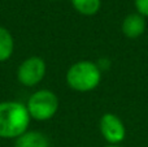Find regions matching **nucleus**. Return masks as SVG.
Wrapping results in <instances>:
<instances>
[{
  "label": "nucleus",
  "mask_w": 148,
  "mask_h": 147,
  "mask_svg": "<svg viewBox=\"0 0 148 147\" xmlns=\"http://www.w3.org/2000/svg\"><path fill=\"white\" fill-rule=\"evenodd\" d=\"M30 115L26 106L20 102H1L0 103V138L17 139L27 132Z\"/></svg>",
  "instance_id": "1"
},
{
  "label": "nucleus",
  "mask_w": 148,
  "mask_h": 147,
  "mask_svg": "<svg viewBox=\"0 0 148 147\" xmlns=\"http://www.w3.org/2000/svg\"><path fill=\"white\" fill-rule=\"evenodd\" d=\"M101 81V70L99 65L90 60H82L68 69L66 82L70 89L79 93H87L99 86Z\"/></svg>",
  "instance_id": "2"
},
{
  "label": "nucleus",
  "mask_w": 148,
  "mask_h": 147,
  "mask_svg": "<svg viewBox=\"0 0 148 147\" xmlns=\"http://www.w3.org/2000/svg\"><path fill=\"white\" fill-rule=\"evenodd\" d=\"M27 112L31 119L38 121H46L55 116L59 108V99L51 90L42 89L29 98L26 104Z\"/></svg>",
  "instance_id": "3"
},
{
  "label": "nucleus",
  "mask_w": 148,
  "mask_h": 147,
  "mask_svg": "<svg viewBox=\"0 0 148 147\" xmlns=\"http://www.w3.org/2000/svg\"><path fill=\"white\" fill-rule=\"evenodd\" d=\"M46 76V63L39 56H31L23 60L17 69V80L26 87L38 85Z\"/></svg>",
  "instance_id": "4"
},
{
  "label": "nucleus",
  "mask_w": 148,
  "mask_h": 147,
  "mask_svg": "<svg viewBox=\"0 0 148 147\" xmlns=\"http://www.w3.org/2000/svg\"><path fill=\"white\" fill-rule=\"evenodd\" d=\"M101 135L110 145H118L126 137V129L120 117L113 113H104L100 119Z\"/></svg>",
  "instance_id": "5"
},
{
  "label": "nucleus",
  "mask_w": 148,
  "mask_h": 147,
  "mask_svg": "<svg viewBox=\"0 0 148 147\" xmlns=\"http://www.w3.org/2000/svg\"><path fill=\"white\" fill-rule=\"evenodd\" d=\"M146 27H147L146 17L139 14L138 12L127 14L123 18L122 25H121V30H122L123 35H126L130 39L139 38L146 31Z\"/></svg>",
  "instance_id": "6"
},
{
  "label": "nucleus",
  "mask_w": 148,
  "mask_h": 147,
  "mask_svg": "<svg viewBox=\"0 0 148 147\" xmlns=\"http://www.w3.org/2000/svg\"><path fill=\"white\" fill-rule=\"evenodd\" d=\"M14 147H49V139L38 130L25 132L16 139Z\"/></svg>",
  "instance_id": "7"
},
{
  "label": "nucleus",
  "mask_w": 148,
  "mask_h": 147,
  "mask_svg": "<svg viewBox=\"0 0 148 147\" xmlns=\"http://www.w3.org/2000/svg\"><path fill=\"white\" fill-rule=\"evenodd\" d=\"M14 41L8 29L0 26V63L7 61L13 54Z\"/></svg>",
  "instance_id": "8"
},
{
  "label": "nucleus",
  "mask_w": 148,
  "mask_h": 147,
  "mask_svg": "<svg viewBox=\"0 0 148 147\" xmlns=\"http://www.w3.org/2000/svg\"><path fill=\"white\" fill-rule=\"evenodd\" d=\"M74 9L83 16H94L99 12L101 0H70Z\"/></svg>",
  "instance_id": "9"
},
{
  "label": "nucleus",
  "mask_w": 148,
  "mask_h": 147,
  "mask_svg": "<svg viewBox=\"0 0 148 147\" xmlns=\"http://www.w3.org/2000/svg\"><path fill=\"white\" fill-rule=\"evenodd\" d=\"M134 4L139 14L148 17V0H134Z\"/></svg>",
  "instance_id": "10"
},
{
  "label": "nucleus",
  "mask_w": 148,
  "mask_h": 147,
  "mask_svg": "<svg viewBox=\"0 0 148 147\" xmlns=\"http://www.w3.org/2000/svg\"><path fill=\"white\" fill-rule=\"evenodd\" d=\"M105 147H120V146H117V145H110V146H105Z\"/></svg>",
  "instance_id": "11"
}]
</instances>
